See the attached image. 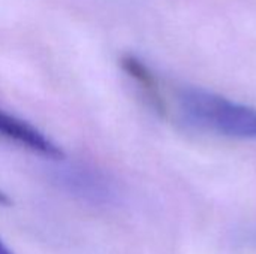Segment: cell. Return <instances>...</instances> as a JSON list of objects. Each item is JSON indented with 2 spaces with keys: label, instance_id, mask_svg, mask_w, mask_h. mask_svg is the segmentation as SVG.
I'll return each instance as SVG.
<instances>
[{
  "label": "cell",
  "instance_id": "cell-1",
  "mask_svg": "<svg viewBox=\"0 0 256 254\" xmlns=\"http://www.w3.org/2000/svg\"><path fill=\"white\" fill-rule=\"evenodd\" d=\"M180 118L190 127L256 142V108L212 90L184 85L176 94Z\"/></svg>",
  "mask_w": 256,
  "mask_h": 254
},
{
  "label": "cell",
  "instance_id": "cell-2",
  "mask_svg": "<svg viewBox=\"0 0 256 254\" xmlns=\"http://www.w3.org/2000/svg\"><path fill=\"white\" fill-rule=\"evenodd\" d=\"M62 189L93 205H110L117 199L114 181L102 171L86 165L62 166L56 172Z\"/></svg>",
  "mask_w": 256,
  "mask_h": 254
},
{
  "label": "cell",
  "instance_id": "cell-3",
  "mask_svg": "<svg viewBox=\"0 0 256 254\" xmlns=\"http://www.w3.org/2000/svg\"><path fill=\"white\" fill-rule=\"evenodd\" d=\"M0 138L54 162H60L64 157L60 145H57L44 132L28 121L3 109H0Z\"/></svg>",
  "mask_w": 256,
  "mask_h": 254
},
{
  "label": "cell",
  "instance_id": "cell-4",
  "mask_svg": "<svg viewBox=\"0 0 256 254\" xmlns=\"http://www.w3.org/2000/svg\"><path fill=\"white\" fill-rule=\"evenodd\" d=\"M120 64L124 73L135 82L148 106L153 108V111H156L159 115L165 117L168 114V103L153 70L142 60L130 54L123 55Z\"/></svg>",
  "mask_w": 256,
  "mask_h": 254
},
{
  "label": "cell",
  "instance_id": "cell-5",
  "mask_svg": "<svg viewBox=\"0 0 256 254\" xmlns=\"http://www.w3.org/2000/svg\"><path fill=\"white\" fill-rule=\"evenodd\" d=\"M10 204V199L8 198V195L4 192L0 190V207H8Z\"/></svg>",
  "mask_w": 256,
  "mask_h": 254
},
{
  "label": "cell",
  "instance_id": "cell-6",
  "mask_svg": "<svg viewBox=\"0 0 256 254\" xmlns=\"http://www.w3.org/2000/svg\"><path fill=\"white\" fill-rule=\"evenodd\" d=\"M0 254H14V252L2 240H0Z\"/></svg>",
  "mask_w": 256,
  "mask_h": 254
}]
</instances>
